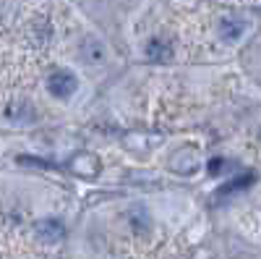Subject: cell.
<instances>
[{"mask_svg": "<svg viewBox=\"0 0 261 259\" xmlns=\"http://www.w3.org/2000/svg\"><path fill=\"white\" fill-rule=\"evenodd\" d=\"M170 170L172 173H180V176H193L196 170L201 168V157L193 147H183V149H175L170 155Z\"/></svg>", "mask_w": 261, "mask_h": 259, "instance_id": "6da1fadb", "label": "cell"}, {"mask_svg": "<svg viewBox=\"0 0 261 259\" xmlns=\"http://www.w3.org/2000/svg\"><path fill=\"white\" fill-rule=\"evenodd\" d=\"M76 86H79V79H76L71 71H65V68L53 71L50 79H47V89H50V95H55L58 100H68V97L76 92Z\"/></svg>", "mask_w": 261, "mask_h": 259, "instance_id": "7a4b0ae2", "label": "cell"}, {"mask_svg": "<svg viewBox=\"0 0 261 259\" xmlns=\"http://www.w3.org/2000/svg\"><path fill=\"white\" fill-rule=\"evenodd\" d=\"M34 236H37L42 244H58V241H63L65 228H63L60 220L45 218V220H37V223H34Z\"/></svg>", "mask_w": 261, "mask_h": 259, "instance_id": "3957f363", "label": "cell"}, {"mask_svg": "<svg viewBox=\"0 0 261 259\" xmlns=\"http://www.w3.org/2000/svg\"><path fill=\"white\" fill-rule=\"evenodd\" d=\"M105 45L97 37H84L81 45H79V58L86 63V66H97V63L105 60Z\"/></svg>", "mask_w": 261, "mask_h": 259, "instance_id": "277c9868", "label": "cell"}, {"mask_svg": "<svg viewBox=\"0 0 261 259\" xmlns=\"http://www.w3.org/2000/svg\"><path fill=\"white\" fill-rule=\"evenodd\" d=\"M71 168L73 173H79V176H86V178H92L99 173V157L92 155V152H81L71 160Z\"/></svg>", "mask_w": 261, "mask_h": 259, "instance_id": "5b68a950", "label": "cell"}, {"mask_svg": "<svg viewBox=\"0 0 261 259\" xmlns=\"http://www.w3.org/2000/svg\"><path fill=\"white\" fill-rule=\"evenodd\" d=\"M246 29H248V24L243 18H222V24H220V37L225 39V42H238L243 34H246Z\"/></svg>", "mask_w": 261, "mask_h": 259, "instance_id": "8992f818", "label": "cell"}, {"mask_svg": "<svg viewBox=\"0 0 261 259\" xmlns=\"http://www.w3.org/2000/svg\"><path fill=\"white\" fill-rule=\"evenodd\" d=\"M6 118L11 123H32L34 121V107L24 100H18V102H11L8 105V110H6Z\"/></svg>", "mask_w": 261, "mask_h": 259, "instance_id": "52a82bcc", "label": "cell"}, {"mask_svg": "<svg viewBox=\"0 0 261 259\" xmlns=\"http://www.w3.org/2000/svg\"><path fill=\"white\" fill-rule=\"evenodd\" d=\"M146 58L151 63H167L172 58V48L167 45L165 39L154 37V39H149V45H146Z\"/></svg>", "mask_w": 261, "mask_h": 259, "instance_id": "ba28073f", "label": "cell"}, {"mask_svg": "<svg viewBox=\"0 0 261 259\" xmlns=\"http://www.w3.org/2000/svg\"><path fill=\"white\" fill-rule=\"evenodd\" d=\"M130 225H134V230H136V233H146V230H149L151 220H149V215H146V209H144V207L130 209Z\"/></svg>", "mask_w": 261, "mask_h": 259, "instance_id": "9c48e42d", "label": "cell"}, {"mask_svg": "<svg viewBox=\"0 0 261 259\" xmlns=\"http://www.w3.org/2000/svg\"><path fill=\"white\" fill-rule=\"evenodd\" d=\"M251 183H253V176L248 173V176H241V178L230 181L227 186H222V189H220V194H222V197H230V194H235V191H243V189H248Z\"/></svg>", "mask_w": 261, "mask_h": 259, "instance_id": "30bf717a", "label": "cell"}, {"mask_svg": "<svg viewBox=\"0 0 261 259\" xmlns=\"http://www.w3.org/2000/svg\"><path fill=\"white\" fill-rule=\"evenodd\" d=\"M209 173L212 176H220V173H227V168H230V162L227 160H220V157H214V160H209Z\"/></svg>", "mask_w": 261, "mask_h": 259, "instance_id": "8fae6325", "label": "cell"}]
</instances>
